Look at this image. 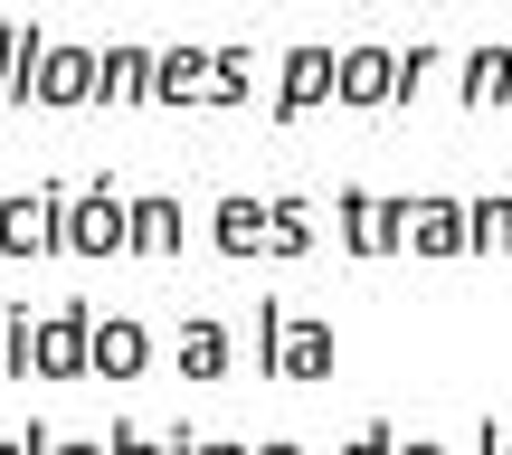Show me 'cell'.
<instances>
[{
	"instance_id": "cell-1",
	"label": "cell",
	"mask_w": 512,
	"mask_h": 455,
	"mask_svg": "<svg viewBox=\"0 0 512 455\" xmlns=\"http://www.w3.org/2000/svg\"><path fill=\"white\" fill-rule=\"evenodd\" d=\"M256 370L266 380H332V323L323 313L256 304Z\"/></svg>"
},
{
	"instance_id": "cell-2",
	"label": "cell",
	"mask_w": 512,
	"mask_h": 455,
	"mask_svg": "<svg viewBox=\"0 0 512 455\" xmlns=\"http://www.w3.org/2000/svg\"><path fill=\"white\" fill-rule=\"evenodd\" d=\"M38 380H95V304L57 294L38 313Z\"/></svg>"
},
{
	"instance_id": "cell-3",
	"label": "cell",
	"mask_w": 512,
	"mask_h": 455,
	"mask_svg": "<svg viewBox=\"0 0 512 455\" xmlns=\"http://www.w3.org/2000/svg\"><path fill=\"white\" fill-rule=\"evenodd\" d=\"M67 256H133V200L114 181H86L67 200Z\"/></svg>"
},
{
	"instance_id": "cell-4",
	"label": "cell",
	"mask_w": 512,
	"mask_h": 455,
	"mask_svg": "<svg viewBox=\"0 0 512 455\" xmlns=\"http://www.w3.org/2000/svg\"><path fill=\"white\" fill-rule=\"evenodd\" d=\"M67 200L76 190H19V200H0V256H57L67 247Z\"/></svg>"
},
{
	"instance_id": "cell-5",
	"label": "cell",
	"mask_w": 512,
	"mask_h": 455,
	"mask_svg": "<svg viewBox=\"0 0 512 455\" xmlns=\"http://www.w3.org/2000/svg\"><path fill=\"white\" fill-rule=\"evenodd\" d=\"M332 219H342V247H351V256H389V247H408L418 200H370V190H342Z\"/></svg>"
},
{
	"instance_id": "cell-6",
	"label": "cell",
	"mask_w": 512,
	"mask_h": 455,
	"mask_svg": "<svg viewBox=\"0 0 512 455\" xmlns=\"http://www.w3.org/2000/svg\"><path fill=\"white\" fill-rule=\"evenodd\" d=\"M95 76H105V48H86V38H48V67H38V105H48V114L95 105Z\"/></svg>"
},
{
	"instance_id": "cell-7",
	"label": "cell",
	"mask_w": 512,
	"mask_h": 455,
	"mask_svg": "<svg viewBox=\"0 0 512 455\" xmlns=\"http://www.w3.org/2000/svg\"><path fill=\"white\" fill-rule=\"evenodd\" d=\"M332 86H342V57H332V48H313V38H304V48H285V67H275V114L294 124V114L332 105Z\"/></svg>"
},
{
	"instance_id": "cell-8",
	"label": "cell",
	"mask_w": 512,
	"mask_h": 455,
	"mask_svg": "<svg viewBox=\"0 0 512 455\" xmlns=\"http://www.w3.org/2000/svg\"><path fill=\"white\" fill-rule=\"evenodd\" d=\"M152 370V323L143 313H95V380H143Z\"/></svg>"
},
{
	"instance_id": "cell-9",
	"label": "cell",
	"mask_w": 512,
	"mask_h": 455,
	"mask_svg": "<svg viewBox=\"0 0 512 455\" xmlns=\"http://www.w3.org/2000/svg\"><path fill=\"white\" fill-rule=\"evenodd\" d=\"M209 247H219V256H266V247H275V200L228 190V200L209 209Z\"/></svg>"
},
{
	"instance_id": "cell-10",
	"label": "cell",
	"mask_w": 512,
	"mask_h": 455,
	"mask_svg": "<svg viewBox=\"0 0 512 455\" xmlns=\"http://www.w3.org/2000/svg\"><path fill=\"white\" fill-rule=\"evenodd\" d=\"M332 105H399V48H342V86Z\"/></svg>"
},
{
	"instance_id": "cell-11",
	"label": "cell",
	"mask_w": 512,
	"mask_h": 455,
	"mask_svg": "<svg viewBox=\"0 0 512 455\" xmlns=\"http://www.w3.org/2000/svg\"><path fill=\"white\" fill-rule=\"evenodd\" d=\"M38 67H48V29L38 19L0 29V105H38Z\"/></svg>"
},
{
	"instance_id": "cell-12",
	"label": "cell",
	"mask_w": 512,
	"mask_h": 455,
	"mask_svg": "<svg viewBox=\"0 0 512 455\" xmlns=\"http://www.w3.org/2000/svg\"><path fill=\"white\" fill-rule=\"evenodd\" d=\"M152 57L162 48H143V38H114L105 48V76H95V105H152Z\"/></svg>"
},
{
	"instance_id": "cell-13",
	"label": "cell",
	"mask_w": 512,
	"mask_h": 455,
	"mask_svg": "<svg viewBox=\"0 0 512 455\" xmlns=\"http://www.w3.org/2000/svg\"><path fill=\"white\" fill-rule=\"evenodd\" d=\"M171 351H181V380H228V361H238V332H228L219 313H190Z\"/></svg>"
},
{
	"instance_id": "cell-14",
	"label": "cell",
	"mask_w": 512,
	"mask_h": 455,
	"mask_svg": "<svg viewBox=\"0 0 512 455\" xmlns=\"http://www.w3.org/2000/svg\"><path fill=\"white\" fill-rule=\"evenodd\" d=\"M152 105H209V48H162L152 57Z\"/></svg>"
},
{
	"instance_id": "cell-15",
	"label": "cell",
	"mask_w": 512,
	"mask_h": 455,
	"mask_svg": "<svg viewBox=\"0 0 512 455\" xmlns=\"http://www.w3.org/2000/svg\"><path fill=\"white\" fill-rule=\"evenodd\" d=\"M133 256H181V200L171 190H143L133 200Z\"/></svg>"
},
{
	"instance_id": "cell-16",
	"label": "cell",
	"mask_w": 512,
	"mask_h": 455,
	"mask_svg": "<svg viewBox=\"0 0 512 455\" xmlns=\"http://www.w3.org/2000/svg\"><path fill=\"white\" fill-rule=\"evenodd\" d=\"M408 247H418V256H456V247H465V209H456V200H418Z\"/></svg>"
},
{
	"instance_id": "cell-17",
	"label": "cell",
	"mask_w": 512,
	"mask_h": 455,
	"mask_svg": "<svg viewBox=\"0 0 512 455\" xmlns=\"http://www.w3.org/2000/svg\"><path fill=\"white\" fill-rule=\"evenodd\" d=\"M512 95V48H475L465 57V105H503Z\"/></svg>"
},
{
	"instance_id": "cell-18",
	"label": "cell",
	"mask_w": 512,
	"mask_h": 455,
	"mask_svg": "<svg viewBox=\"0 0 512 455\" xmlns=\"http://www.w3.org/2000/svg\"><path fill=\"white\" fill-rule=\"evenodd\" d=\"M465 247H475V256H503L512 247V200H475V209H465Z\"/></svg>"
},
{
	"instance_id": "cell-19",
	"label": "cell",
	"mask_w": 512,
	"mask_h": 455,
	"mask_svg": "<svg viewBox=\"0 0 512 455\" xmlns=\"http://www.w3.org/2000/svg\"><path fill=\"white\" fill-rule=\"evenodd\" d=\"M0 332H10V370H0V380H38V313L10 304V313H0Z\"/></svg>"
},
{
	"instance_id": "cell-20",
	"label": "cell",
	"mask_w": 512,
	"mask_h": 455,
	"mask_svg": "<svg viewBox=\"0 0 512 455\" xmlns=\"http://www.w3.org/2000/svg\"><path fill=\"white\" fill-rule=\"evenodd\" d=\"M209 105H247V48H209Z\"/></svg>"
},
{
	"instance_id": "cell-21",
	"label": "cell",
	"mask_w": 512,
	"mask_h": 455,
	"mask_svg": "<svg viewBox=\"0 0 512 455\" xmlns=\"http://www.w3.org/2000/svg\"><path fill=\"white\" fill-rule=\"evenodd\" d=\"M266 256H313V219H304V200H275V247Z\"/></svg>"
},
{
	"instance_id": "cell-22",
	"label": "cell",
	"mask_w": 512,
	"mask_h": 455,
	"mask_svg": "<svg viewBox=\"0 0 512 455\" xmlns=\"http://www.w3.org/2000/svg\"><path fill=\"white\" fill-rule=\"evenodd\" d=\"M29 455H114V446H105V437H57V427L29 418Z\"/></svg>"
},
{
	"instance_id": "cell-23",
	"label": "cell",
	"mask_w": 512,
	"mask_h": 455,
	"mask_svg": "<svg viewBox=\"0 0 512 455\" xmlns=\"http://www.w3.org/2000/svg\"><path fill=\"white\" fill-rule=\"evenodd\" d=\"M105 446H114V455H162V427H143V418H114V427H105Z\"/></svg>"
},
{
	"instance_id": "cell-24",
	"label": "cell",
	"mask_w": 512,
	"mask_h": 455,
	"mask_svg": "<svg viewBox=\"0 0 512 455\" xmlns=\"http://www.w3.org/2000/svg\"><path fill=\"white\" fill-rule=\"evenodd\" d=\"M342 455H399V427H389V418H370V427H361V437H351Z\"/></svg>"
},
{
	"instance_id": "cell-25",
	"label": "cell",
	"mask_w": 512,
	"mask_h": 455,
	"mask_svg": "<svg viewBox=\"0 0 512 455\" xmlns=\"http://www.w3.org/2000/svg\"><path fill=\"white\" fill-rule=\"evenodd\" d=\"M209 437H200V427H162V455H200Z\"/></svg>"
},
{
	"instance_id": "cell-26",
	"label": "cell",
	"mask_w": 512,
	"mask_h": 455,
	"mask_svg": "<svg viewBox=\"0 0 512 455\" xmlns=\"http://www.w3.org/2000/svg\"><path fill=\"white\" fill-rule=\"evenodd\" d=\"M475 455H512V437H503L494 418H484V437H475Z\"/></svg>"
},
{
	"instance_id": "cell-27",
	"label": "cell",
	"mask_w": 512,
	"mask_h": 455,
	"mask_svg": "<svg viewBox=\"0 0 512 455\" xmlns=\"http://www.w3.org/2000/svg\"><path fill=\"white\" fill-rule=\"evenodd\" d=\"M200 455H256V446H238V437H209V446H200Z\"/></svg>"
},
{
	"instance_id": "cell-28",
	"label": "cell",
	"mask_w": 512,
	"mask_h": 455,
	"mask_svg": "<svg viewBox=\"0 0 512 455\" xmlns=\"http://www.w3.org/2000/svg\"><path fill=\"white\" fill-rule=\"evenodd\" d=\"M399 455H446V446H437V437H408V446H399Z\"/></svg>"
},
{
	"instance_id": "cell-29",
	"label": "cell",
	"mask_w": 512,
	"mask_h": 455,
	"mask_svg": "<svg viewBox=\"0 0 512 455\" xmlns=\"http://www.w3.org/2000/svg\"><path fill=\"white\" fill-rule=\"evenodd\" d=\"M256 455H304V446H294V437H266V446H256Z\"/></svg>"
},
{
	"instance_id": "cell-30",
	"label": "cell",
	"mask_w": 512,
	"mask_h": 455,
	"mask_svg": "<svg viewBox=\"0 0 512 455\" xmlns=\"http://www.w3.org/2000/svg\"><path fill=\"white\" fill-rule=\"evenodd\" d=\"M0 370H10V332H0Z\"/></svg>"
}]
</instances>
